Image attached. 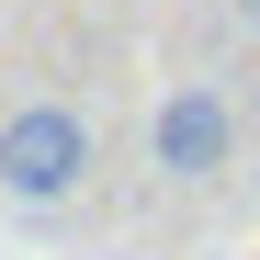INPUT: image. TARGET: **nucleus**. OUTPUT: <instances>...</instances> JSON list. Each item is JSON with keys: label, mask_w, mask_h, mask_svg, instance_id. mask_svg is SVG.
<instances>
[{"label": "nucleus", "mask_w": 260, "mask_h": 260, "mask_svg": "<svg viewBox=\"0 0 260 260\" xmlns=\"http://www.w3.org/2000/svg\"><path fill=\"white\" fill-rule=\"evenodd\" d=\"M79 181H91V124H79V102L0 113V192L12 204H68Z\"/></svg>", "instance_id": "f257e3e1"}, {"label": "nucleus", "mask_w": 260, "mask_h": 260, "mask_svg": "<svg viewBox=\"0 0 260 260\" xmlns=\"http://www.w3.org/2000/svg\"><path fill=\"white\" fill-rule=\"evenodd\" d=\"M158 170L170 181H226V158H238V113H226V91H204V79H181V91L158 102Z\"/></svg>", "instance_id": "f03ea898"}, {"label": "nucleus", "mask_w": 260, "mask_h": 260, "mask_svg": "<svg viewBox=\"0 0 260 260\" xmlns=\"http://www.w3.org/2000/svg\"><path fill=\"white\" fill-rule=\"evenodd\" d=\"M226 12H249V23H260V0H226Z\"/></svg>", "instance_id": "7ed1b4c3"}]
</instances>
